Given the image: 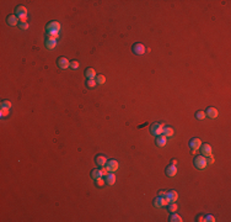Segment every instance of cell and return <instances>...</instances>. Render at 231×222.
I'll use <instances>...</instances> for the list:
<instances>
[{
	"mask_svg": "<svg viewBox=\"0 0 231 222\" xmlns=\"http://www.w3.org/2000/svg\"><path fill=\"white\" fill-rule=\"evenodd\" d=\"M62 30V26L58 21H51L46 26V32L48 35V37H55L58 38L59 37V32Z\"/></svg>",
	"mask_w": 231,
	"mask_h": 222,
	"instance_id": "obj_1",
	"label": "cell"
},
{
	"mask_svg": "<svg viewBox=\"0 0 231 222\" xmlns=\"http://www.w3.org/2000/svg\"><path fill=\"white\" fill-rule=\"evenodd\" d=\"M15 15L20 19V21H27L29 19V11L24 5H19L15 8Z\"/></svg>",
	"mask_w": 231,
	"mask_h": 222,
	"instance_id": "obj_2",
	"label": "cell"
},
{
	"mask_svg": "<svg viewBox=\"0 0 231 222\" xmlns=\"http://www.w3.org/2000/svg\"><path fill=\"white\" fill-rule=\"evenodd\" d=\"M193 164H194V166H195L197 169H205L207 165H208V163H207V157H204V156H198V157H195L194 161H193Z\"/></svg>",
	"mask_w": 231,
	"mask_h": 222,
	"instance_id": "obj_3",
	"label": "cell"
},
{
	"mask_svg": "<svg viewBox=\"0 0 231 222\" xmlns=\"http://www.w3.org/2000/svg\"><path fill=\"white\" fill-rule=\"evenodd\" d=\"M162 130H164L162 125L155 122V123H152L150 126V133L152 136H160V135H162Z\"/></svg>",
	"mask_w": 231,
	"mask_h": 222,
	"instance_id": "obj_4",
	"label": "cell"
},
{
	"mask_svg": "<svg viewBox=\"0 0 231 222\" xmlns=\"http://www.w3.org/2000/svg\"><path fill=\"white\" fill-rule=\"evenodd\" d=\"M118 166H119V164H118V162L116 161V159H107L106 162V168L109 173H114L118 170Z\"/></svg>",
	"mask_w": 231,
	"mask_h": 222,
	"instance_id": "obj_5",
	"label": "cell"
},
{
	"mask_svg": "<svg viewBox=\"0 0 231 222\" xmlns=\"http://www.w3.org/2000/svg\"><path fill=\"white\" fill-rule=\"evenodd\" d=\"M169 204H170V200L167 199V197H160V196H157L155 200H154V206L157 207V209H161V207H164V206H167Z\"/></svg>",
	"mask_w": 231,
	"mask_h": 222,
	"instance_id": "obj_6",
	"label": "cell"
},
{
	"mask_svg": "<svg viewBox=\"0 0 231 222\" xmlns=\"http://www.w3.org/2000/svg\"><path fill=\"white\" fill-rule=\"evenodd\" d=\"M132 51H133V53L134 54H138V56H142V54H144L145 53V47H144V45H142V43H134L132 46Z\"/></svg>",
	"mask_w": 231,
	"mask_h": 222,
	"instance_id": "obj_7",
	"label": "cell"
},
{
	"mask_svg": "<svg viewBox=\"0 0 231 222\" xmlns=\"http://www.w3.org/2000/svg\"><path fill=\"white\" fill-rule=\"evenodd\" d=\"M200 146H202V141L199 140V138H197V137L192 138V140L190 141V147L192 149V153H194L195 151H198L200 148Z\"/></svg>",
	"mask_w": 231,
	"mask_h": 222,
	"instance_id": "obj_8",
	"label": "cell"
},
{
	"mask_svg": "<svg viewBox=\"0 0 231 222\" xmlns=\"http://www.w3.org/2000/svg\"><path fill=\"white\" fill-rule=\"evenodd\" d=\"M57 64L60 69H67L70 67V61H68L65 57H59L57 59Z\"/></svg>",
	"mask_w": 231,
	"mask_h": 222,
	"instance_id": "obj_9",
	"label": "cell"
},
{
	"mask_svg": "<svg viewBox=\"0 0 231 222\" xmlns=\"http://www.w3.org/2000/svg\"><path fill=\"white\" fill-rule=\"evenodd\" d=\"M200 152H202V156H204V157L212 156V146L208 144V143L202 144L200 146Z\"/></svg>",
	"mask_w": 231,
	"mask_h": 222,
	"instance_id": "obj_10",
	"label": "cell"
},
{
	"mask_svg": "<svg viewBox=\"0 0 231 222\" xmlns=\"http://www.w3.org/2000/svg\"><path fill=\"white\" fill-rule=\"evenodd\" d=\"M57 43H58V38H55V37H47L46 40V47L48 50H54Z\"/></svg>",
	"mask_w": 231,
	"mask_h": 222,
	"instance_id": "obj_11",
	"label": "cell"
},
{
	"mask_svg": "<svg viewBox=\"0 0 231 222\" xmlns=\"http://www.w3.org/2000/svg\"><path fill=\"white\" fill-rule=\"evenodd\" d=\"M6 22H8V25H10V26H16V25L20 24V19L16 15H9L8 17H6Z\"/></svg>",
	"mask_w": 231,
	"mask_h": 222,
	"instance_id": "obj_12",
	"label": "cell"
},
{
	"mask_svg": "<svg viewBox=\"0 0 231 222\" xmlns=\"http://www.w3.org/2000/svg\"><path fill=\"white\" fill-rule=\"evenodd\" d=\"M166 197L170 200V203H176V201L178 200V194H177V191H175V190H170V191H167V196Z\"/></svg>",
	"mask_w": 231,
	"mask_h": 222,
	"instance_id": "obj_13",
	"label": "cell"
},
{
	"mask_svg": "<svg viewBox=\"0 0 231 222\" xmlns=\"http://www.w3.org/2000/svg\"><path fill=\"white\" fill-rule=\"evenodd\" d=\"M218 110H216L215 107H208L205 110V115L208 117H210V119H215V117H218Z\"/></svg>",
	"mask_w": 231,
	"mask_h": 222,
	"instance_id": "obj_14",
	"label": "cell"
},
{
	"mask_svg": "<svg viewBox=\"0 0 231 222\" xmlns=\"http://www.w3.org/2000/svg\"><path fill=\"white\" fill-rule=\"evenodd\" d=\"M156 144L159 146V147H164V146H166L167 143V137L164 136V135H160V136H156Z\"/></svg>",
	"mask_w": 231,
	"mask_h": 222,
	"instance_id": "obj_15",
	"label": "cell"
},
{
	"mask_svg": "<svg viewBox=\"0 0 231 222\" xmlns=\"http://www.w3.org/2000/svg\"><path fill=\"white\" fill-rule=\"evenodd\" d=\"M95 162H96V164H99L100 166H103V165H106L107 158L104 157V156H102V154H97L95 157Z\"/></svg>",
	"mask_w": 231,
	"mask_h": 222,
	"instance_id": "obj_16",
	"label": "cell"
},
{
	"mask_svg": "<svg viewBox=\"0 0 231 222\" xmlns=\"http://www.w3.org/2000/svg\"><path fill=\"white\" fill-rule=\"evenodd\" d=\"M104 183H106L107 185H113L116 183V175L113 174V173H108V174L106 175V178H104Z\"/></svg>",
	"mask_w": 231,
	"mask_h": 222,
	"instance_id": "obj_17",
	"label": "cell"
},
{
	"mask_svg": "<svg viewBox=\"0 0 231 222\" xmlns=\"http://www.w3.org/2000/svg\"><path fill=\"white\" fill-rule=\"evenodd\" d=\"M166 174L167 175H169V177H175V175H176L177 174V168H176V165H169V166H167V168H166Z\"/></svg>",
	"mask_w": 231,
	"mask_h": 222,
	"instance_id": "obj_18",
	"label": "cell"
},
{
	"mask_svg": "<svg viewBox=\"0 0 231 222\" xmlns=\"http://www.w3.org/2000/svg\"><path fill=\"white\" fill-rule=\"evenodd\" d=\"M85 78L86 79H95L96 78V71L94 68H87L85 71Z\"/></svg>",
	"mask_w": 231,
	"mask_h": 222,
	"instance_id": "obj_19",
	"label": "cell"
},
{
	"mask_svg": "<svg viewBox=\"0 0 231 222\" xmlns=\"http://www.w3.org/2000/svg\"><path fill=\"white\" fill-rule=\"evenodd\" d=\"M173 132H175V130L172 127H170V126H165L164 130H162V135L166 136V137H172Z\"/></svg>",
	"mask_w": 231,
	"mask_h": 222,
	"instance_id": "obj_20",
	"label": "cell"
},
{
	"mask_svg": "<svg viewBox=\"0 0 231 222\" xmlns=\"http://www.w3.org/2000/svg\"><path fill=\"white\" fill-rule=\"evenodd\" d=\"M101 177H103V175H102V173H101L100 169H94L92 172H91V178H92L94 180L99 179V178H101Z\"/></svg>",
	"mask_w": 231,
	"mask_h": 222,
	"instance_id": "obj_21",
	"label": "cell"
},
{
	"mask_svg": "<svg viewBox=\"0 0 231 222\" xmlns=\"http://www.w3.org/2000/svg\"><path fill=\"white\" fill-rule=\"evenodd\" d=\"M169 221H171V222H182V217L180 216V215H177L176 212H172Z\"/></svg>",
	"mask_w": 231,
	"mask_h": 222,
	"instance_id": "obj_22",
	"label": "cell"
},
{
	"mask_svg": "<svg viewBox=\"0 0 231 222\" xmlns=\"http://www.w3.org/2000/svg\"><path fill=\"white\" fill-rule=\"evenodd\" d=\"M95 80H96V83H97V84L102 85L103 83L106 81V77H104L103 74H97V75H96V79H95Z\"/></svg>",
	"mask_w": 231,
	"mask_h": 222,
	"instance_id": "obj_23",
	"label": "cell"
},
{
	"mask_svg": "<svg viewBox=\"0 0 231 222\" xmlns=\"http://www.w3.org/2000/svg\"><path fill=\"white\" fill-rule=\"evenodd\" d=\"M205 117H207L205 111L199 110V111H197V112H195V119H197V120H204Z\"/></svg>",
	"mask_w": 231,
	"mask_h": 222,
	"instance_id": "obj_24",
	"label": "cell"
},
{
	"mask_svg": "<svg viewBox=\"0 0 231 222\" xmlns=\"http://www.w3.org/2000/svg\"><path fill=\"white\" fill-rule=\"evenodd\" d=\"M0 109H11V102L9 100H3L1 104H0Z\"/></svg>",
	"mask_w": 231,
	"mask_h": 222,
	"instance_id": "obj_25",
	"label": "cell"
},
{
	"mask_svg": "<svg viewBox=\"0 0 231 222\" xmlns=\"http://www.w3.org/2000/svg\"><path fill=\"white\" fill-rule=\"evenodd\" d=\"M169 211L172 213V212H176L177 210H178V207H177V205H176V203H170L169 205Z\"/></svg>",
	"mask_w": 231,
	"mask_h": 222,
	"instance_id": "obj_26",
	"label": "cell"
},
{
	"mask_svg": "<svg viewBox=\"0 0 231 222\" xmlns=\"http://www.w3.org/2000/svg\"><path fill=\"white\" fill-rule=\"evenodd\" d=\"M19 27H20L21 30H27L30 27V25H29V22H27V21H20Z\"/></svg>",
	"mask_w": 231,
	"mask_h": 222,
	"instance_id": "obj_27",
	"label": "cell"
},
{
	"mask_svg": "<svg viewBox=\"0 0 231 222\" xmlns=\"http://www.w3.org/2000/svg\"><path fill=\"white\" fill-rule=\"evenodd\" d=\"M96 84H97V83H96V80H95V79H87V81H86V86H87V88H90V89H91V88H94Z\"/></svg>",
	"mask_w": 231,
	"mask_h": 222,
	"instance_id": "obj_28",
	"label": "cell"
},
{
	"mask_svg": "<svg viewBox=\"0 0 231 222\" xmlns=\"http://www.w3.org/2000/svg\"><path fill=\"white\" fill-rule=\"evenodd\" d=\"M79 66H80V63H79L78 61H72V62H70V68H72V69H78Z\"/></svg>",
	"mask_w": 231,
	"mask_h": 222,
	"instance_id": "obj_29",
	"label": "cell"
},
{
	"mask_svg": "<svg viewBox=\"0 0 231 222\" xmlns=\"http://www.w3.org/2000/svg\"><path fill=\"white\" fill-rule=\"evenodd\" d=\"M9 112H10V110H9V109H0V115H1V117L8 116V115H9Z\"/></svg>",
	"mask_w": 231,
	"mask_h": 222,
	"instance_id": "obj_30",
	"label": "cell"
},
{
	"mask_svg": "<svg viewBox=\"0 0 231 222\" xmlns=\"http://www.w3.org/2000/svg\"><path fill=\"white\" fill-rule=\"evenodd\" d=\"M95 183H96V185H97V186H102V185L104 184V180H103V178L101 177V178H99V179H96V180H95Z\"/></svg>",
	"mask_w": 231,
	"mask_h": 222,
	"instance_id": "obj_31",
	"label": "cell"
},
{
	"mask_svg": "<svg viewBox=\"0 0 231 222\" xmlns=\"http://www.w3.org/2000/svg\"><path fill=\"white\" fill-rule=\"evenodd\" d=\"M157 196H160V197H166V196H167V191H165V190H160L159 194H157Z\"/></svg>",
	"mask_w": 231,
	"mask_h": 222,
	"instance_id": "obj_32",
	"label": "cell"
},
{
	"mask_svg": "<svg viewBox=\"0 0 231 222\" xmlns=\"http://www.w3.org/2000/svg\"><path fill=\"white\" fill-rule=\"evenodd\" d=\"M100 170H101V173H102V175H103V177H106V175L108 174V170H107L106 166H102V168H101Z\"/></svg>",
	"mask_w": 231,
	"mask_h": 222,
	"instance_id": "obj_33",
	"label": "cell"
},
{
	"mask_svg": "<svg viewBox=\"0 0 231 222\" xmlns=\"http://www.w3.org/2000/svg\"><path fill=\"white\" fill-rule=\"evenodd\" d=\"M205 221L214 222V221H215V217H214V216H212V215H208V216H205Z\"/></svg>",
	"mask_w": 231,
	"mask_h": 222,
	"instance_id": "obj_34",
	"label": "cell"
},
{
	"mask_svg": "<svg viewBox=\"0 0 231 222\" xmlns=\"http://www.w3.org/2000/svg\"><path fill=\"white\" fill-rule=\"evenodd\" d=\"M214 161H215L214 157H213V156H209V159H207V163H208V164H213Z\"/></svg>",
	"mask_w": 231,
	"mask_h": 222,
	"instance_id": "obj_35",
	"label": "cell"
},
{
	"mask_svg": "<svg viewBox=\"0 0 231 222\" xmlns=\"http://www.w3.org/2000/svg\"><path fill=\"white\" fill-rule=\"evenodd\" d=\"M197 221H205V216H203V215H198V217H197Z\"/></svg>",
	"mask_w": 231,
	"mask_h": 222,
	"instance_id": "obj_36",
	"label": "cell"
},
{
	"mask_svg": "<svg viewBox=\"0 0 231 222\" xmlns=\"http://www.w3.org/2000/svg\"><path fill=\"white\" fill-rule=\"evenodd\" d=\"M171 164H172V165H176V164H177V161H176V159H172V161H171Z\"/></svg>",
	"mask_w": 231,
	"mask_h": 222,
	"instance_id": "obj_37",
	"label": "cell"
}]
</instances>
